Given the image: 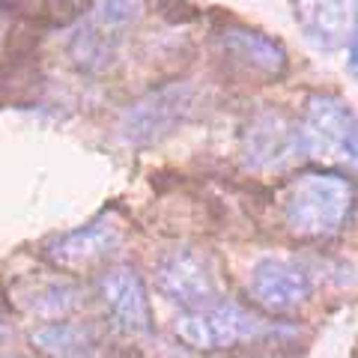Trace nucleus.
I'll return each instance as SVG.
<instances>
[{"mask_svg":"<svg viewBox=\"0 0 358 358\" xmlns=\"http://www.w3.org/2000/svg\"><path fill=\"white\" fill-rule=\"evenodd\" d=\"M173 331L179 334V341H185L194 350H227L242 341L260 338L266 334V322L257 320L254 313L242 310L233 301H212V305L182 310L173 322Z\"/></svg>","mask_w":358,"mask_h":358,"instance_id":"3","label":"nucleus"},{"mask_svg":"<svg viewBox=\"0 0 358 358\" xmlns=\"http://www.w3.org/2000/svg\"><path fill=\"white\" fill-rule=\"evenodd\" d=\"M13 299L21 310L42 320H60L81 305L78 287L63 275H30L13 287Z\"/></svg>","mask_w":358,"mask_h":358,"instance_id":"11","label":"nucleus"},{"mask_svg":"<svg viewBox=\"0 0 358 358\" xmlns=\"http://www.w3.org/2000/svg\"><path fill=\"white\" fill-rule=\"evenodd\" d=\"M245 164L254 171H272V167H284L299 155V126H293L284 114L266 110V114L254 117L248 131L242 141Z\"/></svg>","mask_w":358,"mask_h":358,"instance_id":"7","label":"nucleus"},{"mask_svg":"<svg viewBox=\"0 0 358 358\" xmlns=\"http://www.w3.org/2000/svg\"><path fill=\"white\" fill-rule=\"evenodd\" d=\"M120 245H122V227L110 215H102L84 224V227L51 239L48 248H45V257L51 263H57L60 268H81L114 254Z\"/></svg>","mask_w":358,"mask_h":358,"instance_id":"8","label":"nucleus"},{"mask_svg":"<svg viewBox=\"0 0 358 358\" xmlns=\"http://www.w3.org/2000/svg\"><path fill=\"white\" fill-rule=\"evenodd\" d=\"M155 287L164 299L182 310H194L218 301V272L215 263L197 248H173L155 266Z\"/></svg>","mask_w":358,"mask_h":358,"instance_id":"5","label":"nucleus"},{"mask_svg":"<svg viewBox=\"0 0 358 358\" xmlns=\"http://www.w3.org/2000/svg\"><path fill=\"white\" fill-rule=\"evenodd\" d=\"M99 296H102L108 313L114 317L120 329L131 334H147L152 326L150 299L143 289L141 275L131 266H114L108 268L99 281Z\"/></svg>","mask_w":358,"mask_h":358,"instance_id":"9","label":"nucleus"},{"mask_svg":"<svg viewBox=\"0 0 358 358\" xmlns=\"http://www.w3.org/2000/svg\"><path fill=\"white\" fill-rule=\"evenodd\" d=\"M33 343L54 358H87L93 352V334L72 322H48L33 331Z\"/></svg>","mask_w":358,"mask_h":358,"instance_id":"14","label":"nucleus"},{"mask_svg":"<svg viewBox=\"0 0 358 358\" xmlns=\"http://www.w3.org/2000/svg\"><path fill=\"white\" fill-rule=\"evenodd\" d=\"M352 182L334 173H305L284 194V221L296 236L320 239L343 227L352 212Z\"/></svg>","mask_w":358,"mask_h":358,"instance_id":"1","label":"nucleus"},{"mask_svg":"<svg viewBox=\"0 0 358 358\" xmlns=\"http://www.w3.org/2000/svg\"><path fill=\"white\" fill-rule=\"evenodd\" d=\"M0 331H3V320H0Z\"/></svg>","mask_w":358,"mask_h":358,"instance_id":"16","label":"nucleus"},{"mask_svg":"<svg viewBox=\"0 0 358 358\" xmlns=\"http://www.w3.org/2000/svg\"><path fill=\"white\" fill-rule=\"evenodd\" d=\"M72 60L90 72H102L117 60V39L110 36V30L93 24H81L75 30V36L69 42Z\"/></svg>","mask_w":358,"mask_h":358,"instance_id":"13","label":"nucleus"},{"mask_svg":"<svg viewBox=\"0 0 358 358\" xmlns=\"http://www.w3.org/2000/svg\"><path fill=\"white\" fill-rule=\"evenodd\" d=\"M197 93L192 84H167L134 102L120 120V134L131 147H150L192 117Z\"/></svg>","mask_w":358,"mask_h":358,"instance_id":"4","label":"nucleus"},{"mask_svg":"<svg viewBox=\"0 0 358 358\" xmlns=\"http://www.w3.org/2000/svg\"><path fill=\"white\" fill-rule=\"evenodd\" d=\"M224 45L230 54H236L242 63L254 66L260 72H281L287 66V54L278 42H272L263 33H251V30H227L224 33Z\"/></svg>","mask_w":358,"mask_h":358,"instance_id":"12","label":"nucleus"},{"mask_svg":"<svg viewBox=\"0 0 358 358\" xmlns=\"http://www.w3.org/2000/svg\"><path fill=\"white\" fill-rule=\"evenodd\" d=\"M296 18L317 51H338L355 39V0H299Z\"/></svg>","mask_w":358,"mask_h":358,"instance_id":"10","label":"nucleus"},{"mask_svg":"<svg viewBox=\"0 0 358 358\" xmlns=\"http://www.w3.org/2000/svg\"><path fill=\"white\" fill-rule=\"evenodd\" d=\"M299 152L313 162L355 164V114L338 96H313L299 126Z\"/></svg>","mask_w":358,"mask_h":358,"instance_id":"2","label":"nucleus"},{"mask_svg":"<svg viewBox=\"0 0 358 358\" xmlns=\"http://www.w3.org/2000/svg\"><path fill=\"white\" fill-rule=\"evenodd\" d=\"M147 0H93V18L99 27L120 30L134 24L143 15Z\"/></svg>","mask_w":358,"mask_h":358,"instance_id":"15","label":"nucleus"},{"mask_svg":"<svg viewBox=\"0 0 358 358\" xmlns=\"http://www.w3.org/2000/svg\"><path fill=\"white\" fill-rule=\"evenodd\" d=\"M248 287L257 305L272 313H287L299 308L313 289L305 266L293 260H278V257H266L251 268Z\"/></svg>","mask_w":358,"mask_h":358,"instance_id":"6","label":"nucleus"}]
</instances>
